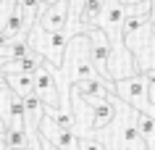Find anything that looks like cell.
<instances>
[{"mask_svg":"<svg viewBox=\"0 0 155 150\" xmlns=\"http://www.w3.org/2000/svg\"><path fill=\"white\" fill-rule=\"evenodd\" d=\"M84 37H87V34H79V37L66 48V63H63V68H61V76L68 79L71 87L79 84V82H90V79H97L100 76L97 66H95L92 58H90V42L84 40Z\"/></svg>","mask_w":155,"mask_h":150,"instance_id":"obj_1","label":"cell"},{"mask_svg":"<svg viewBox=\"0 0 155 150\" xmlns=\"http://www.w3.org/2000/svg\"><path fill=\"white\" fill-rule=\"evenodd\" d=\"M29 42H32V48L37 55L48 61L50 66H55L58 71L63 68L66 63V45H68V34L63 32H48V29H42L40 24L32 26V32H29Z\"/></svg>","mask_w":155,"mask_h":150,"instance_id":"obj_2","label":"cell"},{"mask_svg":"<svg viewBox=\"0 0 155 150\" xmlns=\"http://www.w3.org/2000/svg\"><path fill=\"white\" fill-rule=\"evenodd\" d=\"M116 92L121 95V100L126 105H139L142 113L155 116V108L147 103L150 100V90H147V76L145 74H134V76H124L116 82Z\"/></svg>","mask_w":155,"mask_h":150,"instance_id":"obj_3","label":"cell"},{"mask_svg":"<svg viewBox=\"0 0 155 150\" xmlns=\"http://www.w3.org/2000/svg\"><path fill=\"white\" fill-rule=\"evenodd\" d=\"M34 95L45 103V108H58L61 111V79H58V68L50 66L48 61L40 66L34 74Z\"/></svg>","mask_w":155,"mask_h":150,"instance_id":"obj_4","label":"cell"},{"mask_svg":"<svg viewBox=\"0 0 155 150\" xmlns=\"http://www.w3.org/2000/svg\"><path fill=\"white\" fill-rule=\"evenodd\" d=\"M87 42H90V58L97 66L100 76L110 82V58H113V42L100 26H90L87 29Z\"/></svg>","mask_w":155,"mask_h":150,"instance_id":"obj_5","label":"cell"},{"mask_svg":"<svg viewBox=\"0 0 155 150\" xmlns=\"http://www.w3.org/2000/svg\"><path fill=\"white\" fill-rule=\"evenodd\" d=\"M40 134L45 137V140L55 142L58 148H63V150H79V140H82L74 129H63V126H58L55 118L48 116V113H45V118H42V124H40Z\"/></svg>","mask_w":155,"mask_h":150,"instance_id":"obj_6","label":"cell"},{"mask_svg":"<svg viewBox=\"0 0 155 150\" xmlns=\"http://www.w3.org/2000/svg\"><path fill=\"white\" fill-rule=\"evenodd\" d=\"M68 21H71V5H68V0L58 3V5H53V8H45V11L40 13V18H37V24H40L42 29L55 32V34H58V32L66 34Z\"/></svg>","mask_w":155,"mask_h":150,"instance_id":"obj_7","label":"cell"},{"mask_svg":"<svg viewBox=\"0 0 155 150\" xmlns=\"http://www.w3.org/2000/svg\"><path fill=\"white\" fill-rule=\"evenodd\" d=\"M110 121H116V100H113V95H108L105 100H100L97 105L92 108L90 129H105Z\"/></svg>","mask_w":155,"mask_h":150,"instance_id":"obj_8","label":"cell"},{"mask_svg":"<svg viewBox=\"0 0 155 150\" xmlns=\"http://www.w3.org/2000/svg\"><path fill=\"white\" fill-rule=\"evenodd\" d=\"M3 140H5V148H8V150H26L29 145H32L29 126H21V124H8Z\"/></svg>","mask_w":155,"mask_h":150,"instance_id":"obj_9","label":"cell"},{"mask_svg":"<svg viewBox=\"0 0 155 150\" xmlns=\"http://www.w3.org/2000/svg\"><path fill=\"white\" fill-rule=\"evenodd\" d=\"M134 121H137V129H139V134H142V140H145L147 150H155V116L137 111V113H134Z\"/></svg>","mask_w":155,"mask_h":150,"instance_id":"obj_10","label":"cell"},{"mask_svg":"<svg viewBox=\"0 0 155 150\" xmlns=\"http://www.w3.org/2000/svg\"><path fill=\"white\" fill-rule=\"evenodd\" d=\"M5 79H8V87L16 92L18 98L34 95V76H29V74H5Z\"/></svg>","mask_w":155,"mask_h":150,"instance_id":"obj_11","label":"cell"},{"mask_svg":"<svg viewBox=\"0 0 155 150\" xmlns=\"http://www.w3.org/2000/svg\"><path fill=\"white\" fill-rule=\"evenodd\" d=\"M124 145H126V150H147V145H145V140H142V134H139V129H137V121H134V116L124 124Z\"/></svg>","mask_w":155,"mask_h":150,"instance_id":"obj_12","label":"cell"},{"mask_svg":"<svg viewBox=\"0 0 155 150\" xmlns=\"http://www.w3.org/2000/svg\"><path fill=\"white\" fill-rule=\"evenodd\" d=\"M16 11H21L24 18L29 21V26H32L34 18H40L42 13V0H16Z\"/></svg>","mask_w":155,"mask_h":150,"instance_id":"obj_13","label":"cell"},{"mask_svg":"<svg viewBox=\"0 0 155 150\" xmlns=\"http://www.w3.org/2000/svg\"><path fill=\"white\" fill-rule=\"evenodd\" d=\"M11 95H13V90L8 87V79H5V74H0V116H3L5 124H8V103H11Z\"/></svg>","mask_w":155,"mask_h":150,"instance_id":"obj_14","label":"cell"},{"mask_svg":"<svg viewBox=\"0 0 155 150\" xmlns=\"http://www.w3.org/2000/svg\"><path fill=\"white\" fill-rule=\"evenodd\" d=\"M79 150H105L103 148V142L90 137V134H82V140H79Z\"/></svg>","mask_w":155,"mask_h":150,"instance_id":"obj_15","label":"cell"},{"mask_svg":"<svg viewBox=\"0 0 155 150\" xmlns=\"http://www.w3.org/2000/svg\"><path fill=\"white\" fill-rule=\"evenodd\" d=\"M142 74L147 76V90H150V100L155 103V68H147V71H142Z\"/></svg>","mask_w":155,"mask_h":150,"instance_id":"obj_16","label":"cell"},{"mask_svg":"<svg viewBox=\"0 0 155 150\" xmlns=\"http://www.w3.org/2000/svg\"><path fill=\"white\" fill-rule=\"evenodd\" d=\"M40 145H42V150H63V148H58L55 142H50V140H45V137H42V134H40Z\"/></svg>","mask_w":155,"mask_h":150,"instance_id":"obj_17","label":"cell"},{"mask_svg":"<svg viewBox=\"0 0 155 150\" xmlns=\"http://www.w3.org/2000/svg\"><path fill=\"white\" fill-rule=\"evenodd\" d=\"M126 8H137V5H142V3H147V0H121Z\"/></svg>","mask_w":155,"mask_h":150,"instance_id":"obj_18","label":"cell"},{"mask_svg":"<svg viewBox=\"0 0 155 150\" xmlns=\"http://www.w3.org/2000/svg\"><path fill=\"white\" fill-rule=\"evenodd\" d=\"M26 150H42V145H40V137H37V140H32V145H29Z\"/></svg>","mask_w":155,"mask_h":150,"instance_id":"obj_19","label":"cell"},{"mask_svg":"<svg viewBox=\"0 0 155 150\" xmlns=\"http://www.w3.org/2000/svg\"><path fill=\"white\" fill-rule=\"evenodd\" d=\"M5 129H8V124H5V121H3V116H0V140L5 137Z\"/></svg>","mask_w":155,"mask_h":150,"instance_id":"obj_20","label":"cell"},{"mask_svg":"<svg viewBox=\"0 0 155 150\" xmlns=\"http://www.w3.org/2000/svg\"><path fill=\"white\" fill-rule=\"evenodd\" d=\"M0 150H8V148H5V140H0Z\"/></svg>","mask_w":155,"mask_h":150,"instance_id":"obj_21","label":"cell"},{"mask_svg":"<svg viewBox=\"0 0 155 150\" xmlns=\"http://www.w3.org/2000/svg\"><path fill=\"white\" fill-rule=\"evenodd\" d=\"M153 37H155V21H153Z\"/></svg>","mask_w":155,"mask_h":150,"instance_id":"obj_22","label":"cell"},{"mask_svg":"<svg viewBox=\"0 0 155 150\" xmlns=\"http://www.w3.org/2000/svg\"><path fill=\"white\" fill-rule=\"evenodd\" d=\"M0 3H3V0H0Z\"/></svg>","mask_w":155,"mask_h":150,"instance_id":"obj_23","label":"cell"}]
</instances>
